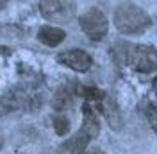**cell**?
I'll use <instances>...</instances> for the list:
<instances>
[{"label":"cell","mask_w":157,"mask_h":154,"mask_svg":"<svg viewBox=\"0 0 157 154\" xmlns=\"http://www.w3.org/2000/svg\"><path fill=\"white\" fill-rule=\"evenodd\" d=\"M116 59L132 65L141 74H150L157 70V50L148 45H128L118 43L114 47Z\"/></svg>","instance_id":"obj_1"},{"label":"cell","mask_w":157,"mask_h":154,"mask_svg":"<svg viewBox=\"0 0 157 154\" xmlns=\"http://www.w3.org/2000/svg\"><path fill=\"white\" fill-rule=\"evenodd\" d=\"M100 133V122H98L97 113L93 111L91 106H84V122L82 127L78 129L75 135L70 140H66L64 144L57 149V154H82L86 151V147L89 142Z\"/></svg>","instance_id":"obj_2"},{"label":"cell","mask_w":157,"mask_h":154,"mask_svg":"<svg viewBox=\"0 0 157 154\" xmlns=\"http://www.w3.org/2000/svg\"><path fill=\"white\" fill-rule=\"evenodd\" d=\"M114 25L123 34H141L150 27V16L136 4H120L114 11Z\"/></svg>","instance_id":"obj_3"},{"label":"cell","mask_w":157,"mask_h":154,"mask_svg":"<svg viewBox=\"0 0 157 154\" xmlns=\"http://www.w3.org/2000/svg\"><path fill=\"white\" fill-rule=\"evenodd\" d=\"M78 23H80L82 32L89 39H93V41H100V39H104L107 36L109 22L105 18V14L98 9V7H91L89 11H86L78 18Z\"/></svg>","instance_id":"obj_4"},{"label":"cell","mask_w":157,"mask_h":154,"mask_svg":"<svg viewBox=\"0 0 157 154\" xmlns=\"http://www.w3.org/2000/svg\"><path fill=\"white\" fill-rule=\"evenodd\" d=\"M39 13L48 20V22H59V23H68L75 14V4L64 2V0H43L38 4Z\"/></svg>","instance_id":"obj_5"},{"label":"cell","mask_w":157,"mask_h":154,"mask_svg":"<svg viewBox=\"0 0 157 154\" xmlns=\"http://www.w3.org/2000/svg\"><path fill=\"white\" fill-rule=\"evenodd\" d=\"M57 61L64 67L71 68L75 72H88L91 65H93V59L88 52L80 50V48H70V50H64L57 56Z\"/></svg>","instance_id":"obj_6"},{"label":"cell","mask_w":157,"mask_h":154,"mask_svg":"<svg viewBox=\"0 0 157 154\" xmlns=\"http://www.w3.org/2000/svg\"><path fill=\"white\" fill-rule=\"evenodd\" d=\"M98 104H100V111L104 113L105 120H107L109 125H111V129L120 131L121 125H123V118H121V111H120V107H118L116 100H114L113 97L105 95L104 97V100L98 102Z\"/></svg>","instance_id":"obj_7"},{"label":"cell","mask_w":157,"mask_h":154,"mask_svg":"<svg viewBox=\"0 0 157 154\" xmlns=\"http://www.w3.org/2000/svg\"><path fill=\"white\" fill-rule=\"evenodd\" d=\"M25 102H27V93L20 91L18 88H13L0 97V113L16 111V109L25 106Z\"/></svg>","instance_id":"obj_8"},{"label":"cell","mask_w":157,"mask_h":154,"mask_svg":"<svg viewBox=\"0 0 157 154\" xmlns=\"http://www.w3.org/2000/svg\"><path fill=\"white\" fill-rule=\"evenodd\" d=\"M64 38H66V32L54 25H43L38 30V39L47 47H57L59 43L64 41Z\"/></svg>","instance_id":"obj_9"},{"label":"cell","mask_w":157,"mask_h":154,"mask_svg":"<svg viewBox=\"0 0 157 154\" xmlns=\"http://www.w3.org/2000/svg\"><path fill=\"white\" fill-rule=\"evenodd\" d=\"M73 90L70 86H63L59 88L57 91L52 97V107L57 109V111H63V109H68L71 104H73Z\"/></svg>","instance_id":"obj_10"},{"label":"cell","mask_w":157,"mask_h":154,"mask_svg":"<svg viewBox=\"0 0 157 154\" xmlns=\"http://www.w3.org/2000/svg\"><path fill=\"white\" fill-rule=\"evenodd\" d=\"M54 129H56V133H57L59 136L68 135L70 120L66 118V116H56V118H54Z\"/></svg>","instance_id":"obj_11"},{"label":"cell","mask_w":157,"mask_h":154,"mask_svg":"<svg viewBox=\"0 0 157 154\" xmlns=\"http://www.w3.org/2000/svg\"><path fill=\"white\" fill-rule=\"evenodd\" d=\"M145 111V116L148 118V122L152 125V129L157 133V104L154 102H147V107L143 109Z\"/></svg>","instance_id":"obj_12"},{"label":"cell","mask_w":157,"mask_h":154,"mask_svg":"<svg viewBox=\"0 0 157 154\" xmlns=\"http://www.w3.org/2000/svg\"><path fill=\"white\" fill-rule=\"evenodd\" d=\"M154 91H155V93H157V77H155V79H154Z\"/></svg>","instance_id":"obj_13"},{"label":"cell","mask_w":157,"mask_h":154,"mask_svg":"<svg viewBox=\"0 0 157 154\" xmlns=\"http://www.w3.org/2000/svg\"><path fill=\"white\" fill-rule=\"evenodd\" d=\"M6 6H7V2H0V9H2V7H6Z\"/></svg>","instance_id":"obj_14"},{"label":"cell","mask_w":157,"mask_h":154,"mask_svg":"<svg viewBox=\"0 0 157 154\" xmlns=\"http://www.w3.org/2000/svg\"><path fill=\"white\" fill-rule=\"evenodd\" d=\"M93 154H102V152H100V151H95V152H93Z\"/></svg>","instance_id":"obj_15"}]
</instances>
